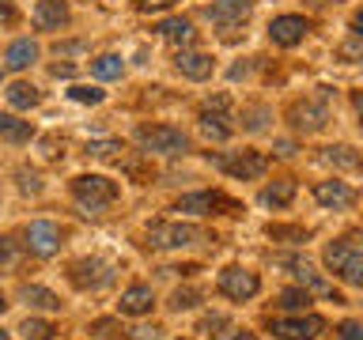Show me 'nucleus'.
I'll return each instance as SVG.
<instances>
[{
    "instance_id": "16",
    "label": "nucleus",
    "mask_w": 363,
    "mask_h": 340,
    "mask_svg": "<svg viewBox=\"0 0 363 340\" xmlns=\"http://www.w3.org/2000/svg\"><path fill=\"white\" fill-rule=\"evenodd\" d=\"M174 68L186 79H197V84H201V79L212 76V57L201 53V50H178L174 53Z\"/></svg>"
},
{
    "instance_id": "1",
    "label": "nucleus",
    "mask_w": 363,
    "mask_h": 340,
    "mask_svg": "<svg viewBox=\"0 0 363 340\" xmlns=\"http://www.w3.org/2000/svg\"><path fill=\"white\" fill-rule=\"evenodd\" d=\"M322 261H325V268L333 272L340 283L363 288V246H356L352 238H337V242H329Z\"/></svg>"
},
{
    "instance_id": "13",
    "label": "nucleus",
    "mask_w": 363,
    "mask_h": 340,
    "mask_svg": "<svg viewBox=\"0 0 363 340\" xmlns=\"http://www.w3.org/2000/svg\"><path fill=\"white\" fill-rule=\"evenodd\" d=\"M306 30H311V23L303 16H277L269 23V38L272 45H284V50H291V45H299L306 38Z\"/></svg>"
},
{
    "instance_id": "29",
    "label": "nucleus",
    "mask_w": 363,
    "mask_h": 340,
    "mask_svg": "<svg viewBox=\"0 0 363 340\" xmlns=\"http://www.w3.org/2000/svg\"><path fill=\"white\" fill-rule=\"evenodd\" d=\"M19 333H23V340H53V322H42V317H27V322L19 325Z\"/></svg>"
},
{
    "instance_id": "15",
    "label": "nucleus",
    "mask_w": 363,
    "mask_h": 340,
    "mask_svg": "<svg viewBox=\"0 0 363 340\" xmlns=\"http://www.w3.org/2000/svg\"><path fill=\"white\" fill-rule=\"evenodd\" d=\"M250 0H216V4L204 11V16H208L216 27H223V30H231V27H238V23H242L246 16H250Z\"/></svg>"
},
{
    "instance_id": "35",
    "label": "nucleus",
    "mask_w": 363,
    "mask_h": 340,
    "mask_svg": "<svg viewBox=\"0 0 363 340\" xmlns=\"http://www.w3.org/2000/svg\"><path fill=\"white\" fill-rule=\"evenodd\" d=\"M118 152H121L118 140H95V144H87V155H95V159H113Z\"/></svg>"
},
{
    "instance_id": "23",
    "label": "nucleus",
    "mask_w": 363,
    "mask_h": 340,
    "mask_svg": "<svg viewBox=\"0 0 363 340\" xmlns=\"http://www.w3.org/2000/svg\"><path fill=\"white\" fill-rule=\"evenodd\" d=\"M291 200H295V181L291 178H277L261 189V204H265V208H288Z\"/></svg>"
},
{
    "instance_id": "36",
    "label": "nucleus",
    "mask_w": 363,
    "mask_h": 340,
    "mask_svg": "<svg viewBox=\"0 0 363 340\" xmlns=\"http://www.w3.org/2000/svg\"><path fill=\"white\" fill-rule=\"evenodd\" d=\"M337 340H363V322H340Z\"/></svg>"
},
{
    "instance_id": "46",
    "label": "nucleus",
    "mask_w": 363,
    "mask_h": 340,
    "mask_svg": "<svg viewBox=\"0 0 363 340\" xmlns=\"http://www.w3.org/2000/svg\"><path fill=\"white\" fill-rule=\"evenodd\" d=\"M0 340H11V336H8V333H4V329H0Z\"/></svg>"
},
{
    "instance_id": "11",
    "label": "nucleus",
    "mask_w": 363,
    "mask_h": 340,
    "mask_svg": "<svg viewBox=\"0 0 363 340\" xmlns=\"http://www.w3.org/2000/svg\"><path fill=\"white\" fill-rule=\"evenodd\" d=\"M216 166L227 170L231 178L250 181V178H261V174H265L269 159H265V155H257V152H238V155H220V159H216Z\"/></svg>"
},
{
    "instance_id": "40",
    "label": "nucleus",
    "mask_w": 363,
    "mask_h": 340,
    "mask_svg": "<svg viewBox=\"0 0 363 340\" xmlns=\"http://www.w3.org/2000/svg\"><path fill=\"white\" fill-rule=\"evenodd\" d=\"M223 325H227V317L223 314H212V317H204L201 329H204V333H212V329H223Z\"/></svg>"
},
{
    "instance_id": "43",
    "label": "nucleus",
    "mask_w": 363,
    "mask_h": 340,
    "mask_svg": "<svg viewBox=\"0 0 363 340\" xmlns=\"http://www.w3.org/2000/svg\"><path fill=\"white\" fill-rule=\"evenodd\" d=\"M231 340H257V336H254V333H250V329H238V333H235Z\"/></svg>"
},
{
    "instance_id": "5",
    "label": "nucleus",
    "mask_w": 363,
    "mask_h": 340,
    "mask_svg": "<svg viewBox=\"0 0 363 340\" xmlns=\"http://www.w3.org/2000/svg\"><path fill=\"white\" fill-rule=\"evenodd\" d=\"M113 268L110 261L102 257H84V261H72V268H68V276H72V283L79 291H102L113 283Z\"/></svg>"
},
{
    "instance_id": "21",
    "label": "nucleus",
    "mask_w": 363,
    "mask_h": 340,
    "mask_svg": "<svg viewBox=\"0 0 363 340\" xmlns=\"http://www.w3.org/2000/svg\"><path fill=\"white\" fill-rule=\"evenodd\" d=\"M322 159L333 170H359L363 166V155L356 152V147H348V144H329L322 147Z\"/></svg>"
},
{
    "instance_id": "47",
    "label": "nucleus",
    "mask_w": 363,
    "mask_h": 340,
    "mask_svg": "<svg viewBox=\"0 0 363 340\" xmlns=\"http://www.w3.org/2000/svg\"><path fill=\"white\" fill-rule=\"evenodd\" d=\"M0 79H4V68H0Z\"/></svg>"
},
{
    "instance_id": "26",
    "label": "nucleus",
    "mask_w": 363,
    "mask_h": 340,
    "mask_svg": "<svg viewBox=\"0 0 363 340\" xmlns=\"http://www.w3.org/2000/svg\"><path fill=\"white\" fill-rule=\"evenodd\" d=\"M23 299H27L34 310H61V299H57V295L50 291V288H38V283H27V288H23Z\"/></svg>"
},
{
    "instance_id": "2",
    "label": "nucleus",
    "mask_w": 363,
    "mask_h": 340,
    "mask_svg": "<svg viewBox=\"0 0 363 340\" xmlns=\"http://www.w3.org/2000/svg\"><path fill=\"white\" fill-rule=\"evenodd\" d=\"M72 197L79 204V212L99 215L118 200V181H110L102 174H79V178H72Z\"/></svg>"
},
{
    "instance_id": "42",
    "label": "nucleus",
    "mask_w": 363,
    "mask_h": 340,
    "mask_svg": "<svg viewBox=\"0 0 363 340\" xmlns=\"http://www.w3.org/2000/svg\"><path fill=\"white\" fill-rule=\"evenodd\" d=\"M352 30H356V34H359V38H363V8L356 11V16H352Z\"/></svg>"
},
{
    "instance_id": "41",
    "label": "nucleus",
    "mask_w": 363,
    "mask_h": 340,
    "mask_svg": "<svg viewBox=\"0 0 363 340\" xmlns=\"http://www.w3.org/2000/svg\"><path fill=\"white\" fill-rule=\"evenodd\" d=\"M72 72H76L72 64H53V76H57V79H61V76H65V79H72Z\"/></svg>"
},
{
    "instance_id": "3",
    "label": "nucleus",
    "mask_w": 363,
    "mask_h": 340,
    "mask_svg": "<svg viewBox=\"0 0 363 340\" xmlns=\"http://www.w3.org/2000/svg\"><path fill=\"white\" fill-rule=\"evenodd\" d=\"M136 140H140L144 152H155V155H186L189 152V136L174 129V125H140Z\"/></svg>"
},
{
    "instance_id": "32",
    "label": "nucleus",
    "mask_w": 363,
    "mask_h": 340,
    "mask_svg": "<svg viewBox=\"0 0 363 340\" xmlns=\"http://www.w3.org/2000/svg\"><path fill=\"white\" fill-rule=\"evenodd\" d=\"M197 302H201V291H193V288H178L170 295V306H174V310H189V306H197Z\"/></svg>"
},
{
    "instance_id": "24",
    "label": "nucleus",
    "mask_w": 363,
    "mask_h": 340,
    "mask_svg": "<svg viewBox=\"0 0 363 340\" xmlns=\"http://www.w3.org/2000/svg\"><path fill=\"white\" fill-rule=\"evenodd\" d=\"M34 136V125L30 121H19L11 113H0V140L4 144H27Z\"/></svg>"
},
{
    "instance_id": "34",
    "label": "nucleus",
    "mask_w": 363,
    "mask_h": 340,
    "mask_svg": "<svg viewBox=\"0 0 363 340\" xmlns=\"http://www.w3.org/2000/svg\"><path fill=\"white\" fill-rule=\"evenodd\" d=\"M16 261H19V246L11 242V238H0V272L16 268Z\"/></svg>"
},
{
    "instance_id": "17",
    "label": "nucleus",
    "mask_w": 363,
    "mask_h": 340,
    "mask_svg": "<svg viewBox=\"0 0 363 340\" xmlns=\"http://www.w3.org/2000/svg\"><path fill=\"white\" fill-rule=\"evenodd\" d=\"M42 57V45L34 38H16L4 50V68H11V72H23V68H30L34 61Z\"/></svg>"
},
{
    "instance_id": "7",
    "label": "nucleus",
    "mask_w": 363,
    "mask_h": 340,
    "mask_svg": "<svg viewBox=\"0 0 363 340\" xmlns=\"http://www.w3.org/2000/svg\"><path fill=\"white\" fill-rule=\"evenodd\" d=\"M220 291L227 295V299H235V302H246V299H254V295L261 291V276L257 272H250V268H223L220 272Z\"/></svg>"
},
{
    "instance_id": "8",
    "label": "nucleus",
    "mask_w": 363,
    "mask_h": 340,
    "mask_svg": "<svg viewBox=\"0 0 363 340\" xmlns=\"http://www.w3.org/2000/svg\"><path fill=\"white\" fill-rule=\"evenodd\" d=\"M288 118H291V125H295V132L311 136V132H322V129H325L329 106H325V102H318V98H303V102H295V106H291Z\"/></svg>"
},
{
    "instance_id": "19",
    "label": "nucleus",
    "mask_w": 363,
    "mask_h": 340,
    "mask_svg": "<svg viewBox=\"0 0 363 340\" xmlns=\"http://www.w3.org/2000/svg\"><path fill=\"white\" fill-rule=\"evenodd\" d=\"M152 302H155V295H152V288H144V283H133V288H125L121 291V314H129V317H140V314H147L152 310Z\"/></svg>"
},
{
    "instance_id": "44",
    "label": "nucleus",
    "mask_w": 363,
    "mask_h": 340,
    "mask_svg": "<svg viewBox=\"0 0 363 340\" xmlns=\"http://www.w3.org/2000/svg\"><path fill=\"white\" fill-rule=\"evenodd\" d=\"M352 102H356V113H359V121H363V91H359V95L352 98Z\"/></svg>"
},
{
    "instance_id": "27",
    "label": "nucleus",
    "mask_w": 363,
    "mask_h": 340,
    "mask_svg": "<svg viewBox=\"0 0 363 340\" xmlns=\"http://www.w3.org/2000/svg\"><path fill=\"white\" fill-rule=\"evenodd\" d=\"M223 121H227L223 110H216V113L204 110V113H201V132L208 136V140H220V144H223L227 136H231V125H223Z\"/></svg>"
},
{
    "instance_id": "9",
    "label": "nucleus",
    "mask_w": 363,
    "mask_h": 340,
    "mask_svg": "<svg viewBox=\"0 0 363 340\" xmlns=\"http://www.w3.org/2000/svg\"><path fill=\"white\" fill-rule=\"evenodd\" d=\"M314 200L322 204V208H333V212H348V208H356V189L348 186V181H337V178H329V181H318L314 186Z\"/></svg>"
},
{
    "instance_id": "22",
    "label": "nucleus",
    "mask_w": 363,
    "mask_h": 340,
    "mask_svg": "<svg viewBox=\"0 0 363 340\" xmlns=\"http://www.w3.org/2000/svg\"><path fill=\"white\" fill-rule=\"evenodd\" d=\"M8 106L11 110H34L42 102V91L34 87V84H27V79H16V84H8Z\"/></svg>"
},
{
    "instance_id": "6",
    "label": "nucleus",
    "mask_w": 363,
    "mask_h": 340,
    "mask_svg": "<svg viewBox=\"0 0 363 340\" xmlns=\"http://www.w3.org/2000/svg\"><path fill=\"white\" fill-rule=\"evenodd\" d=\"M269 329L280 340H314L325 329V322L318 314H295V317H272Z\"/></svg>"
},
{
    "instance_id": "14",
    "label": "nucleus",
    "mask_w": 363,
    "mask_h": 340,
    "mask_svg": "<svg viewBox=\"0 0 363 340\" xmlns=\"http://www.w3.org/2000/svg\"><path fill=\"white\" fill-rule=\"evenodd\" d=\"M220 208H227V212L235 208L223 193H186V197L174 204V212H182V215H212Z\"/></svg>"
},
{
    "instance_id": "30",
    "label": "nucleus",
    "mask_w": 363,
    "mask_h": 340,
    "mask_svg": "<svg viewBox=\"0 0 363 340\" xmlns=\"http://www.w3.org/2000/svg\"><path fill=\"white\" fill-rule=\"evenodd\" d=\"M68 98H72V102H87V106H99V102H102V91H99V87L76 84V87H68Z\"/></svg>"
},
{
    "instance_id": "28",
    "label": "nucleus",
    "mask_w": 363,
    "mask_h": 340,
    "mask_svg": "<svg viewBox=\"0 0 363 340\" xmlns=\"http://www.w3.org/2000/svg\"><path fill=\"white\" fill-rule=\"evenodd\" d=\"M277 306L280 310H291V314H303L306 306H311V291L306 288H284L277 295Z\"/></svg>"
},
{
    "instance_id": "33",
    "label": "nucleus",
    "mask_w": 363,
    "mask_h": 340,
    "mask_svg": "<svg viewBox=\"0 0 363 340\" xmlns=\"http://www.w3.org/2000/svg\"><path fill=\"white\" fill-rule=\"evenodd\" d=\"M269 238H277V242H306V231L303 227H269Z\"/></svg>"
},
{
    "instance_id": "12",
    "label": "nucleus",
    "mask_w": 363,
    "mask_h": 340,
    "mask_svg": "<svg viewBox=\"0 0 363 340\" xmlns=\"http://www.w3.org/2000/svg\"><path fill=\"white\" fill-rule=\"evenodd\" d=\"M277 265H284V268H291V276L299 280V283H303L306 291L329 295V299H333V302H340V295H337L333 288H329V283H325L322 276H318V272H314V265H311V261H306V257H277Z\"/></svg>"
},
{
    "instance_id": "31",
    "label": "nucleus",
    "mask_w": 363,
    "mask_h": 340,
    "mask_svg": "<svg viewBox=\"0 0 363 340\" xmlns=\"http://www.w3.org/2000/svg\"><path fill=\"white\" fill-rule=\"evenodd\" d=\"M242 118H246V129L250 132H261V129H265V121H269V110L265 106H246Z\"/></svg>"
},
{
    "instance_id": "25",
    "label": "nucleus",
    "mask_w": 363,
    "mask_h": 340,
    "mask_svg": "<svg viewBox=\"0 0 363 340\" xmlns=\"http://www.w3.org/2000/svg\"><path fill=\"white\" fill-rule=\"evenodd\" d=\"M121 72H125V61L118 53H102L91 61V76L95 79H121Z\"/></svg>"
},
{
    "instance_id": "37",
    "label": "nucleus",
    "mask_w": 363,
    "mask_h": 340,
    "mask_svg": "<svg viewBox=\"0 0 363 340\" xmlns=\"http://www.w3.org/2000/svg\"><path fill=\"white\" fill-rule=\"evenodd\" d=\"M19 178H23V181H19L23 193H42V178H38V174H27V170H19Z\"/></svg>"
},
{
    "instance_id": "10",
    "label": "nucleus",
    "mask_w": 363,
    "mask_h": 340,
    "mask_svg": "<svg viewBox=\"0 0 363 340\" xmlns=\"http://www.w3.org/2000/svg\"><path fill=\"white\" fill-rule=\"evenodd\" d=\"M27 249L34 257H53L61 249V227L50 220H34L27 227Z\"/></svg>"
},
{
    "instance_id": "39",
    "label": "nucleus",
    "mask_w": 363,
    "mask_h": 340,
    "mask_svg": "<svg viewBox=\"0 0 363 340\" xmlns=\"http://www.w3.org/2000/svg\"><path fill=\"white\" fill-rule=\"evenodd\" d=\"M0 23H16V4L11 0H0Z\"/></svg>"
},
{
    "instance_id": "18",
    "label": "nucleus",
    "mask_w": 363,
    "mask_h": 340,
    "mask_svg": "<svg viewBox=\"0 0 363 340\" xmlns=\"http://www.w3.org/2000/svg\"><path fill=\"white\" fill-rule=\"evenodd\" d=\"M65 23H68L65 0H38V8H34V27L38 30H61Z\"/></svg>"
},
{
    "instance_id": "4",
    "label": "nucleus",
    "mask_w": 363,
    "mask_h": 340,
    "mask_svg": "<svg viewBox=\"0 0 363 340\" xmlns=\"http://www.w3.org/2000/svg\"><path fill=\"white\" fill-rule=\"evenodd\" d=\"M147 242L155 249H182V246H197V242H216V238L204 234L193 223H155L147 231Z\"/></svg>"
},
{
    "instance_id": "45",
    "label": "nucleus",
    "mask_w": 363,
    "mask_h": 340,
    "mask_svg": "<svg viewBox=\"0 0 363 340\" xmlns=\"http://www.w3.org/2000/svg\"><path fill=\"white\" fill-rule=\"evenodd\" d=\"M8 310V299H4V295H0V314H4Z\"/></svg>"
},
{
    "instance_id": "38",
    "label": "nucleus",
    "mask_w": 363,
    "mask_h": 340,
    "mask_svg": "<svg viewBox=\"0 0 363 340\" xmlns=\"http://www.w3.org/2000/svg\"><path fill=\"white\" fill-rule=\"evenodd\" d=\"M136 4V11H167L174 0H133Z\"/></svg>"
},
{
    "instance_id": "20",
    "label": "nucleus",
    "mask_w": 363,
    "mask_h": 340,
    "mask_svg": "<svg viewBox=\"0 0 363 340\" xmlns=\"http://www.w3.org/2000/svg\"><path fill=\"white\" fill-rule=\"evenodd\" d=\"M159 38H167L170 45H182V50H186V45L197 38V30H193V23L189 19H182V16H174V19H163L159 23Z\"/></svg>"
}]
</instances>
